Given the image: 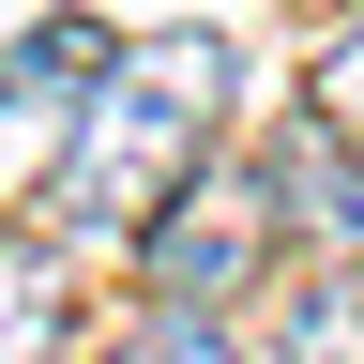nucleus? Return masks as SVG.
Returning a JSON list of instances; mask_svg holds the SVG:
<instances>
[{
    "mask_svg": "<svg viewBox=\"0 0 364 364\" xmlns=\"http://www.w3.org/2000/svg\"><path fill=\"white\" fill-rule=\"evenodd\" d=\"M228 91H243V61H228V31H152V46H107L91 61V91L61 107V152H46L31 182V243H136L182 182L213 167L228 136Z\"/></svg>",
    "mask_w": 364,
    "mask_h": 364,
    "instance_id": "f257e3e1",
    "label": "nucleus"
},
{
    "mask_svg": "<svg viewBox=\"0 0 364 364\" xmlns=\"http://www.w3.org/2000/svg\"><path fill=\"white\" fill-rule=\"evenodd\" d=\"M122 258H136V289H152V304H213V318L258 304L273 258H289V228H273V198H258V152H213Z\"/></svg>",
    "mask_w": 364,
    "mask_h": 364,
    "instance_id": "f03ea898",
    "label": "nucleus"
},
{
    "mask_svg": "<svg viewBox=\"0 0 364 364\" xmlns=\"http://www.w3.org/2000/svg\"><path fill=\"white\" fill-rule=\"evenodd\" d=\"M258 198H273V228H289L304 258H364V152H349V136L289 122L258 152Z\"/></svg>",
    "mask_w": 364,
    "mask_h": 364,
    "instance_id": "7ed1b4c3",
    "label": "nucleus"
},
{
    "mask_svg": "<svg viewBox=\"0 0 364 364\" xmlns=\"http://www.w3.org/2000/svg\"><path fill=\"white\" fill-rule=\"evenodd\" d=\"M243 364H364V258H304L289 289H258Z\"/></svg>",
    "mask_w": 364,
    "mask_h": 364,
    "instance_id": "20e7f679",
    "label": "nucleus"
},
{
    "mask_svg": "<svg viewBox=\"0 0 364 364\" xmlns=\"http://www.w3.org/2000/svg\"><path fill=\"white\" fill-rule=\"evenodd\" d=\"M0 364H76V289H61V243L0 228Z\"/></svg>",
    "mask_w": 364,
    "mask_h": 364,
    "instance_id": "39448f33",
    "label": "nucleus"
},
{
    "mask_svg": "<svg viewBox=\"0 0 364 364\" xmlns=\"http://www.w3.org/2000/svg\"><path fill=\"white\" fill-rule=\"evenodd\" d=\"M76 364H243V318H213V304H136L107 349H76Z\"/></svg>",
    "mask_w": 364,
    "mask_h": 364,
    "instance_id": "423d86ee",
    "label": "nucleus"
},
{
    "mask_svg": "<svg viewBox=\"0 0 364 364\" xmlns=\"http://www.w3.org/2000/svg\"><path fill=\"white\" fill-rule=\"evenodd\" d=\"M107 46H122V31H91V16H46V31L16 46V61H0V107H76Z\"/></svg>",
    "mask_w": 364,
    "mask_h": 364,
    "instance_id": "0eeeda50",
    "label": "nucleus"
},
{
    "mask_svg": "<svg viewBox=\"0 0 364 364\" xmlns=\"http://www.w3.org/2000/svg\"><path fill=\"white\" fill-rule=\"evenodd\" d=\"M304 122H318V136H349V152H364V31H334V46L304 61Z\"/></svg>",
    "mask_w": 364,
    "mask_h": 364,
    "instance_id": "6e6552de",
    "label": "nucleus"
}]
</instances>
